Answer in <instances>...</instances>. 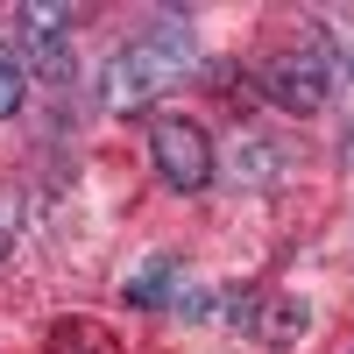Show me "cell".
Segmentation results:
<instances>
[{
	"label": "cell",
	"mask_w": 354,
	"mask_h": 354,
	"mask_svg": "<svg viewBox=\"0 0 354 354\" xmlns=\"http://www.w3.org/2000/svg\"><path fill=\"white\" fill-rule=\"evenodd\" d=\"M192 57H198V43H192V28H156V36H142V43H128L121 57L106 64V78H100V100L113 106V113H142L163 85H177L192 71Z\"/></svg>",
	"instance_id": "6da1fadb"
},
{
	"label": "cell",
	"mask_w": 354,
	"mask_h": 354,
	"mask_svg": "<svg viewBox=\"0 0 354 354\" xmlns=\"http://www.w3.org/2000/svg\"><path fill=\"white\" fill-rule=\"evenodd\" d=\"M149 163L170 192H205L213 185V135L198 121H185V113H163L149 128Z\"/></svg>",
	"instance_id": "7a4b0ae2"
},
{
	"label": "cell",
	"mask_w": 354,
	"mask_h": 354,
	"mask_svg": "<svg viewBox=\"0 0 354 354\" xmlns=\"http://www.w3.org/2000/svg\"><path fill=\"white\" fill-rule=\"evenodd\" d=\"M227 319H234V333H255L262 347H298L312 333V312L298 298H270V290H234Z\"/></svg>",
	"instance_id": "3957f363"
},
{
	"label": "cell",
	"mask_w": 354,
	"mask_h": 354,
	"mask_svg": "<svg viewBox=\"0 0 354 354\" xmlns=\"http://www.w3.org/2000/svg\"><path fill=\"white\" fill-rule=\"evenodd\" d=\"M262 85H270V100L283 113H319V106L333 100V64L319 50H283V57H270Z\"/></svg>",
	"instance_id": "277c9868"
},
{
	"label": "cell",
	"mask_w": 354,
	"mask_h": 354,
	"mask_svg": "<svg viewBox=\"0 0 354 354\" xmlns=\"http://www.w3.org/2000/svg\"><path fill=\"white\" fill-rule=\"evenodd\" d=\"M21 57L36 78L64 85L71 78V8H21Z\"/></svg>",
	"instance_id": "5b68a950"
},
{
	"label": "cell",
	"mask_w": 354,
	"mask_h": 354,
	"mask_svg": "<svg viewBox=\"0 0 354 354\" xmlns=\"http://www.w3.org/2000/svg\"><path fill=\"white\" fill-rule=\"evenodd\" d=\"M21 93H28V64H21L15 50H0V121L21 106Z\"/></svg>",
	"instance_id": "8992f818"
},
{
	"label": "cell",
	"mask_w": 354,
	"mask_h": 354,
	"mask_svg": "<svg viewBox=\"0 0 354 354\" xmlns=\"http://www.w3.org/2000/svg\"><path fill=\"white\" fill-rule=\"evenodd\" d=\"M340 71H347V78H354V43H347V50H340Z\"/></svg>",
	"instance_id": "52a82bcc"
},
{
	"label": "cell",
	"mask_w": 354,
	"mask_h": 354,
	"mask_svg": "<svg viewBox=\"0 0 354 354\" xmlns=\"http://www.w3.org/2000/svg\"><path fill=\"white\" fill-rule=\"evenodd\" d=\"M347 163H354V135H347Z\"/></svg>",
	"instance_id": "ba28073f"
}]
</instances>
